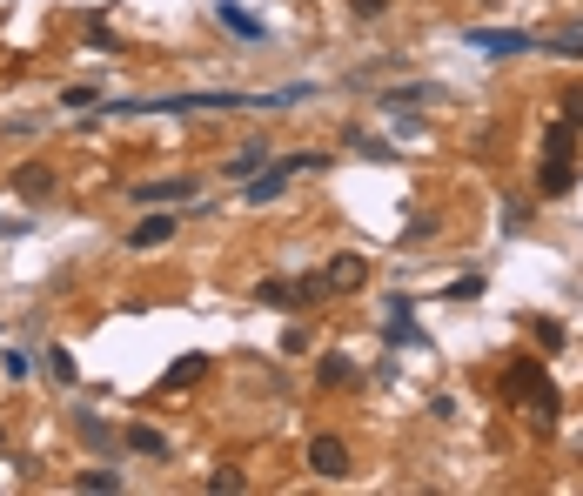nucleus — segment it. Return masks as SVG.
Here are the masks:
<instances>
[{
	"label": "nucleus",
	"instance_id": "obj_1",
	"mask_svg": "<svg viewBox=\"0 0 583 496\" xmlns=\"http://www.w3.org/2000/svg\"><path fill=\"white\" fill-rule=\"evenodd\" d=\"M7 188H14L21 202H47V195H54V168H47V161H21V168L7 175Z\"/></svg>",
	"mask_w": 583,
	"mask_h": 496
},
{
	"label": "nucleus",
	"instance_id": "obj_2",
	"mask_svg": "<svg viewBox=\"0 0 583 496\" xmlns=\"http://www.w3.org/2000/svg\"><path fill=\"white\" fill-rule=\"evenodd\" d=\"M470 47H476V54H530L537 34H516V27H476Z\"/></svg>",
	"mask_w": 583,
	"mask_h": 496
},
{
	"label": "nucleus",
	"instance_id": "obj_3",
	"mask_svg": "<svg viewBox=\"0 0 583 496\" xmlns=\"http://www.w3.org/2000/svg\"><path fill=\"white\" fill-rule=\"evenodd\" d=\"M309 470L329 476V483L349 476V443H342V436H315V443H309Z\"/></svg>",
	"mask_w": 583,
	"mask_h": 496
},
{
	"label": "nucleus",
	"instance_id": "obj_4",
	"mask_svg": "<svg viewBox=\"0 0 583 496\" xmlns=\"http://www.w3.org/2000/svg\"><path fill=\"white\" fill-rule=\"evenodd\" d=\"M362 282H369V262H362V255H336V262L322 269V289L329 295H356Z\"/></svg>",
	"mask_w": 583,
	"mask_h": 496
},
{
	"label": "nucleus",
	"instance_id": "obj_5",
	"mask_svg": "<svg viewBox=\"0 0 583 496\" xmlns=\"http://www.w3.org/2000/svg\"><path fill=\"white\" fill-rule=\"evenodd\" d=\"M523 409H530V423H537V429H557V383L537 376V389L523 396Z\"/></svg>",
	"mask_w": 583,
	"mask_h": 496
},
{
	"label": "nucleus",
	"instance_id": "obj_6",
	"mask_svg": "<svg viewBox=\"0 0 583 496\" xmlns=\"http://www.w3.org/2000/svg\"><path fill=\"white\" fill-rule=\"evenodd\" d=\"M282 188H289V168H262V175H248V195H242V202L269 208V202H282Z\"/></svg>",
	"mask_w": 583,
	"mask_h": 496
},
{
	"label": "nucleus",
	"instance_id": "obj_7",
	"mask_svg": "<svg viewBox=\"0 0 583 496\" xmlns=\"http://www.w3.org/2000/svg\"><path fill=\"white\" fill-rule=\"evenodd\" d=\"M208 376V356H181L168 376H161V396H181V389H195Z\"/></svg>",
	"mask_w": 583,
	"mask_h": 496
},
{
	"label": "nucleus",
	"instance_id": "obj_8",
	"mask_svg": "<svg viewBox=\"0 0 583 496\" xmlns=\"http://www.w3.org/2000/svg\"><path fill=\"white\" fill-rule=\"evenodd\" d=\"M202 181L195 175H168V181H148V188H135V202H181V195H195Z\"/></svg>",
	"mask_w": 583,
	"mask_h": 496
},
{
	"label": "nucleus",
	"instance_id": "obj_9",
	"mask_svg": "<svg viewBox=\"0 0 583 496\" xmlns=\"http://www.w3.org/2000/svg\"><path fill=\"white\" fill-rule=\"evenodd\" d=\"M537 376H543L537 362H523V356H516L510 369H503V396H510V403H523V396H530V389H537Z\"/></svg>",
	"mask_w": 583,
	"mask_h": 496
},
{
	"label": "nucleus",
	"instance_id": "obj_10",
	"mask_svg": "<svg viewBox=\"0 0 583 496\" xmlns=\"http://www.w3.org/2000/svg\"><path fill=\"white\" fill-rule=\"evenodd\" d=\"M543 161H577V128H570V121H550V135H543Z\"/></svg>",
	"mask_w": 583,
	"mask_h": 496
},
{
	"label": "nucleus",
	"instance_id": "obj_11",
	"mask_svg": "<svg viewBox=\"0 0 583 496\" xmlns=\"http://www.w3.org/2000/svg\"><path fill=\"white\" fill-rule=\"evenodd\" d=\"M175 235V215H148V222H135V235H128V248H161Z\"/></svg>",
	"mask_w": 583,
	"mask_h": 496
},
{
	"label": "nucleus",
	"instance_id": "obj_12",
	"mask_svg": "<svg viewBox=\"0 0 583 496\" xmlns=\"http://www.w3.org/2000/svg\"><path fill=\"white\" fill-rule=\"evenodd\" d=\"M262 168H269V148H262V141H242V148L228 155V175H262Z\"/></svg>",
	"mask_w": 583,
	"mask_h": 496
},
{
	"label": "nucleus",
	"instance_id": "obj_13",
	"mask_svg": "<svg viewBox=\"0 0 583 496\" xmlns=\"http://www.w3.org/2000/svg\"><path fill=\"white\" fill-rule=\"evenodd\" d=\"M128 450H135V456H168V436H161L155 423H135V429H128Z\"/></svg>",
	"mask_w": 583,
	"mask_h": 496
},
{
	"label": "nucleus",
	"instance_id": "obj_14",
	"mask_svg": "<svg viewBox=\"0 0 583 496\" xmlns=\"http://www.w3.org/2000/svg\"><path fill=\"white\" fill-rule=\"evenodd\" d=\"M577 181V161H543V195H563Z\"/></svg>",
	"mask_w": 583,
	"mask_h": 496
},
{
	"label": "nucleus",
	"instance_id": "obj_15",
	"mask_svg": "<svg viewBox=\"0 0 583 496\" xmlns=\"http://www.w3.org/2000/svg\"><path fill=\"white\" fill-rule=\"evenodd\" d=\"M315 376H322L329 389H349V383H356V369H349L342 356H322V362H315Z\"/></svg>",
	"mask_w": 583,
	"mask_h": 496
},
{
	"label": "nucleus",
	"instance_id": "obj_16",
	"mask_svg": "<svg viewBox=\"0 0 583 496\" xmlns=\"http://www.w3.org/2000/svg\"><path fill=\"white\" fill-rule=\"evenodd\" d=\"M215 14H222V27H235V34H242V41H262V27L248 21L242 7H235V0H222V7H215Z\"/></svg>",
	"mask_w": 583,
	"mask_h": 496
},
{
	"label": "nucleus",
	"instance_id": "obj_17",
	"mask_svg": "<svg viewBox=\"0 0 583 496\" xmlns=\"http://www.w3.org/2000/svg\"><path fill=\"white\" fill-rule=\"evenodd\" d=\"M255 302H262V309H289V302H295V282H262V289H255Z\"/></svg>",
	"mask_w": 583,
	"mask_h": 496
},
{
	"label": "nucleus",
	"instance_id": "obj_18",
	"mask_svg": "<svg viewBox=\"0 0 583 496\" xmlns=\"http://www.w3.org/2000/svg\"><path fill=\"white\" fill-rule=\"evenodd\" d=\"M74 490H121V470H81Z\"/></svg>",
	"mask_w": 583,
	"mask_h": 496
},
{
	"label": "nucleus",
	"instance_id": "obj_19",
	"mask_svg": "<svg viewBox=\"0 0 583 496\" xmlns=\"http://www.w3.org/2000/svg\"><path fill=\"white\" fill-rule=\"evenodd\" d=\"M349 148H356V155H369V161H389V155H396L389 141H369L362 128H349Z\"/></svg>",
	"mask_w": 583,
	"mask_h": 496
},
{
	"label": "nucleus",
	"instance_id": "obj_20",
	"mask_svg": "<svg viewBox=\"0 0 583 496\" xmlns=\"http://www.w3.org/2000/svg\"><path fill=\"white\" fill-rule=\"evenodd\" d=\"M47 376H54V383H74L81 369H74V356H68V349H47Z\"/></svg>",
	"mask_w": 583,
	"mask_h": 496
},
{
	"label": "nucleus",
	"instance_id": "obj_21",
	"mask_svg": "<svg viewBox=\"0 0 583 496\" xmlns=\"http://www.w3.org/2000/svg\"><path fill=\"white\" fill-rule=\"evenodd\" d=\"M61 108H74V114H94V108H101V94H94V88H68V94H61Z\"/></svg>",
	"mask_w": 583,
	"mask_h": 496
},
{
	"label": "nucleus",
	"instance_id": "obj_22",
	"mask_svg": "<svg viewBox=\"0 0 583 496\" xmlns=\"http://www.w3.org/2000/svg\"><path fill=\"white\" fill-rule=\"evenodd\" d=\"M88 47H94V54H114L121 41H114V27H108V21H88Z\"/></svg>",
	"mask_w": 583,
	"mask_h": 496
},
{
	"label": "nucleus",
	"instance_id": "obj_23",
	"mask_svg": "<svg viewBox=\"0 0 583 496\" xmlns=\"http://www.w3.org/2000/svg\"><path fill=\"white\" fill-rule=\"evenodd\" d=\"M537 47H557V54H570V61H583V27H577V34H557V41H537Z\"/></svg>",
	"mask_w": 583,
	"mask_h": 496
},
{
	"label": "nucleus",
	"instance_id": "obj_24",
	"mask_svg": "<svg viewBox=\"0 0 583 496\" xmlns=\"http://www.w3.org/2000/svg\"><path fill=\"white\" fill-rule=\"evenodd\" d=\"M563 121H570V128H583V88H563Z\"/></svg>",
	"mask_w": 583,
	"mask_h": 496
},
{
	"label": "nucleus",
	"instance_id": "obj_25",
	"mask_svg": "<svg viewBox=\"0 0 583 496\" xmlns=\"http://www.w3.org/2000/svg\"><path fill=\"white\" fill-rule=\"evenodd\" d=\"M81 436H88L94 450H108V443H114V436H108V429H101V423H94V416H81Z\"/></svg>",
	"mask_w": 583,
	"mask_h": 496
},
{
	"label": "nucleus",
	"instance_id": "obj_26",
	"mask_svg": "<svg viewBox=\"0 0 583 496\" xmlns=\"http://www.w3.org/2000/svg\"><path fill=\"white\" fill-rule=\"evenodd\" d=\"M208 490H222V496H235V490H242V476H235V470H215V476H208Z\"/></svg>",
	"mask_w": 583,
	"mask_h": 496
},
{
	"label": "nucleus",
	"instance_id": "obj_27",
	"mask_svg": "<svg viewBox=\"0 0 583 496\" xmlns=\"http://www.w3.org/2000/svg\"><path fill=\"white\" fill-rule=\"evenodd\" d=\"M530 329H537L543 349H563V329H557V322H530Z\"/></svg>",
	"mask_w": 583,
	"mask_h": 496
},
{
	"label": "nucleus",
	"instance_id": "obj_28",
	"mask_svg": "<svg viewBox=\"0 0 583 496\" xmlns=\"http://www.w3.org/2000/svg\"><path fill=\"white\" fill-rule=\"evenodd\" d=\"M376 7H389V0H356V14H376Z\"/></svg>",
	"mask_w": 583,
	"mask_h": 496
},
{
	"label": "nucleus",
	"instance_id": "obj_29",
	"mask_svg": "<svg viewBox=\"0 0 583 496\" xmlns=\"http://www.w3.org/2000/svg\"><path fill=\"white\" fill-rule=\"evenodd\" d=\"M0 443H7V429H0Z\"/></svg>",
	"mask_w": 583,
	"mask_h": 496
}]
</instances>
